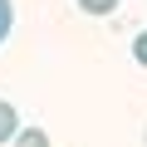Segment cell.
<instances>
[{
    "label": "cell",
    "instance_id": "cell-1",
    "mask_svg": "<svg viewBox=\"0 0 147 147\" xmlns=\"http://www.w3.org/2000/svg\"><path fill=\"white\" fill-rule=\"evenodd\" d=\"M15 132H20V113H15V103H5V98H0V147H5V142H15Z\"/></svg>",
    "mask_w": 147,
    "mask_h": 147
},
{
    "label": "cell",
    "instance_id": "cell-2",
    "mask_svg": "<svg viewBox=\"0 0 147 147\" xmlns=\"http://www.w3.org/2000/svg\"><path fill=\"white\" fill-rule=\"evenodd\" d=\"M15 147H49V132L44 127H20L15 132Z\"/></svg>",
    "mask_w": 147,
    "mask_h": 147
},
{
    "label": "cell",
    "instance_id": "cell-3",
    "mask_svg": "<svg viewBox=\"0 0 147 147\" xmlns=\"http://www.w3.org/2000/svg\"><path fill=\"white\" fill-rule=\"evenodd\" d=\"M74 5H79L84 15H113V10H118V0H74Z\"/></svg>",
    "mask_w": 147,
    "mask_h": 147
},
{
    "label": "cell",
    "instance_id": "cell-4",
    "mask_svg": "<svg viewBox=\"0 0 147 147\" xmlns=\"http://www.w3.org/2000/svg\"><path fill=\"white\" fill-rule=\"evenodd\" d=\"M10 25H15V5H10V0H0V44H5Z\"/></svg>",
    "mask_w": 147,
    "mask_h": 147
},
{
    "label": "cell",
    "instance_id": "cell-5",
    "mask_svg": "<svg viewBox=\"0 0 147 147\" xmlns=\"http://www.w3.org/2000/svg\"><path fill=\"white\" fill-rule=\"evenodd\" d=\"M132 59H137V64H142V69H147V30H142V34H137V39H132Z\"/></svg>",
    "mask_w": 147,
    "mask_h": 147
},
{
    "label": "cell",
    "instance_id": "cell-6",
    "mask_svg": "<svg viewBox=\"0 0 147 147\" xmlns=\"http://www.w3.org/2000/svg\"><path fill=\"white\" fill-rule=\"evenodd\" d=\"M142 142H147V132H142Z\"/></svg>",
    "mask_w": 147,
    "mask_h": 147
}]
</instances>
